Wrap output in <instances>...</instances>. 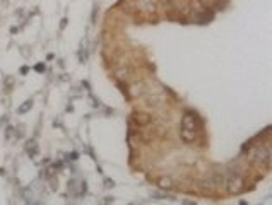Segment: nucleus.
I'll use <instances>...</instances> for the list:
<instances>
[{
    "mask_svg": "<svg viewBox=\"0 0 272 205\" xmlns=\"http://www.w3.org/2000/svg\"><path fill=\"white\" fill-rule=\"evenodd\" d=\"M248 159H250L252 162H255L257 166H267L269 162H270V150H269V147H255V149H252L250 152H248Z\"/></svg>",
    "mask_w": 272,
    "mask_h": 205,
    "instance_id": "1",
    "label": "nucleus"
},
{
    "mask_svg": "<svg viewBox=\"0 0 272 205\" xmlns=\"http://www.w3.org/2000/svg\"><path fill=\"white\" fill-rule=\"evenodd\" d=\"M200 123H197V116L192 113H185L181 116V128H187V130H195L197 132V128H199Z\"/></svg>",
    "mask_w": 272,
    "mask_h": 205,
    "instance_id": "2",
    "label": "nucleus"
},
{
    "mask_svg": "<svg viewBox=\"0 0 272 205\" xmlns=\"http://www.w3.org/2000/svg\"><path fill=\"white\" fill-rule=\"evenodd\" d=\"M132 120L137 127H146V125L151 123L152 116L149 113H144V111H135V113H132Z\"/></svg>",
    "mask_w": 272,
    "mask_h": 205,
    "instance_id": "3",
    "label": "nucleus"
},
{
    "mask_svg": "<svg viewBox=\"0 0 272 205\" xmlns=\"http://www.w3.org/2000/svg\"><path fill=\"white\" fill-rule=\"evenodd\" d=\"M180 139L183 140L185 144H192V142H195V139H197V132H195V130L181 128L180 130Z\"/></svg>",
    "mask_w": 272,
    "mask_h": 205,
    "instance_id": "4",
    "label": "nucleus"
},
{
    "mask_svg": "<svg viewBox=\"0 0 272 205\" xmlns=\"http://www.w3.org/2000/svg\"><path fill=\"white\" fill-rule=\"evenodd\" d=\"M144 91H146V84H144V82H135V84L130 86V94H132L134 98H139V96H142Z\"/></svg>",
    "mask_w": 272,
    "mask_h": 205,
    "instance_id": "5",
    "label": "nucleus"
},
{
    "mask_svg": "<svg viewBox=\"0 0 272 205\" xmlns=\"http://www.w3.org/2000/svg\"><path fill=\"white\" fill-rule=\"evenodd\" d=\"M158 186H159V190H171L173 188V179L169 178V176H163V178H159L158 179Z\"/></svg>",
    "mask_w": 272,
    "mask_h": 205,
    "instance_id": "6",
    "label": "nucleus"
},
{
    "mask_svg": "<svg viewBox=\"0 0 272 205\" xmlns=\"http://www.w3.org/2000/svg\"><path fill=\"white\" fill-rule=\"evenodd\" d=\"M147 104H152V106H158V104H161L163 102V96H159V94H152V96H149L147 98Z\"/></svg>",
    "mask_w": 272,
    "mask_h": 205,
    "instance_id": "7",
    "label": "nucleus"
},
{
    "mask_svg": "<svg viewBox=\"0 0 272 205\" xmlns=\"http://www.w3.org/2000/svg\"><path fill=\"white\" fill-rule=\"evenodd\" d=\"M26 150L29 152L31 157H34V156H36V142H34V140H29V142L26 144Z\"/></svg>",
    "mask_w": 272,
    "mask_h": 205,
    "instance_id": "8",
    "label": "nucleus"
},
{
    "mask_svg": "<svg viewBox=\"0 0 272 205\" xmlns=\"http://www.w3.org/2000/svg\"><path fill=\"white\" fill-rule=\"evenodd\" d=\"M31 108H33V101H31V99H28V101L24 102V104H22V106L19 108L17 111H19V115H24V113H26V111H29Z\"/></svg>",
    "mask_w": 272,
    "mask_h": 205,
    "instance_id": "9",
    "label": "nucleus"
},
{
    "mask_svg": "<svg viewBox=\"0 0 272 205\" xmlns=\"http://www.w3.org/2000/svg\"><path fill=\"white\" fill-rule=\"evenodd\" d=\"M129 73H130V70L125 67V69H118L117 72H115V75H117L118 79H127V77H129Z\"/></svg>",
    "mask_w": 272,
    "mask_h": 205,
    "instance_id": "10",
    "label": "nucleus"
},
{
    "mask_svg": "<svg viewBox=\"0 0 272 205\" xmlns=\"http://www.w3.org/2000/svg\"><path fill=\"white\" fill-rule=\"evenodd\" d=\"M115 202L113 197H104V200H100V205H111Z\"/></svg>",
    "mask_w": 272,
    "mask_h": 205,
    "instance_id": "11",
    "label": "nucleus"
},
{
    "mask_svg": "<svg viewBox=\"0 0 272 205\" xmlns=\"http://www.w3.org/2000/svg\"><path fill=\"white\" fill-rule=\"evenodd\" d=\"M45 69H46L45 63H38V65H34V70H36V72H45Z\"/></svg>",
    "mask_w": 272,
    "mask_h": 205,
    "instance_id": "12",
    "label": "nucleus"
},
{
    "mask_svg": "<svg viewBox=\"0 0 272 205\" xmlns=\"http://www.w3.org/2000/svg\"><path fill=\"white\" fill-rule=\"evenodd\" d=\"M104 186H106V188H113L115 186V181H113V179H108L106 178V179H104Z\"/></svg>",
    "mask_w": 272,
    "mask_h": 205,
    "instance_id": "13",
    "label": "nucleus"
},
{
    "mask_svg": "<svg viewBox=\"0 0 272 205\" xmlns=\"http://www.w3.org/2000/svg\"><path fill=\"white\" fill-rule=\"evenodd\" d=\"M19 72H21V73H28V72H29V69L24 65V67H21V70H19Z\"/></svg>",
    "mask_w": 272,
    "mask_h": 205,
    "instance_id": "14",
    "label": "nucleus"
},
{
    "mask_svg": "<svg viewBox=\"0 0 272 205\" xmlns=\"http://www.w3.org/2000/svg\"><path fill=\"white\" fill-rule=\"evenodd\" d=\"M70 159H72V161H75V159H77V152H72V154H70Z\"/></svg>",
    "mask_w": 272,
    "mask_h": 205,
    "instance_id": "15",
    "label": "nucleus"
},
{
    "mask_svg": "<svg viewBox=\"0 0 272 205\" xmlns=\"http://www.w3.org/2000/svg\"><path fill=\"white\" fill-rule=\"evenodd\" d=\"M65 24H67V19H62V24H60V29H63V27H65Z\"/></svg>",
    "mask_w": 272,
    "mask_h": 205,
    "instance_id": "16",
    "label": "nucleus"
},
{
    "mask_svg": "<svg viewBox=\"0 0 272 205\" xmlns=\"http://www.w3.org/2000/svg\"><path fill=\"white\" fill-rule=\"evenodd\" d=\"M183 205H195V202H188V200H185V202H183Z\"/></svg>",
    "mask_w": 272,
    "mask_h": 205,
    "instance_id": "17",
    "label": "nucleus"
}]
</instances>
